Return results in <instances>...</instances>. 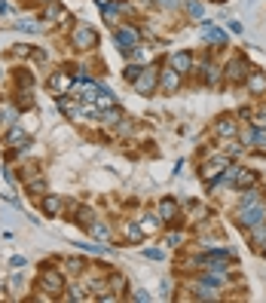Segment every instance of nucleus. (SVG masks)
<instances>
[{
  "label": "nucleus",
  "instance_id": "f257e3e1",
  "mask_svg": "<svg viewBox=\"0 0 266 303\" xmlns=\"http://www.w3.org/2000/svg\"><path fill=\"white\" fill-rule=\"evenodd\" d=\"M236 220H239V226H245V230H251L254 223L266 220V202L260 199V190H254V187H248V190H245Z\"/></svg>",
  "mask_w": 266,
  "mask_h": 303
},
{
  "label": "nucleus",
  "instance_id": "f03ea898",
  "mask_svg": "<svg viewBox=\"0 0 266 303\" xmlns=\"http://www.w3.org/2000/svg\"><path fill=\"white\" fill-rule=\"evenodd\" d=\"M132 86H135L138 95H153L156 86H159V70H156V67H144L138 77L132 80Z\"/></svg>",
  "mask_w": 266,
  "mask_h": 303
},
{
  "label": "nucleus",
  "instance_id": "7ed1b4c3",
  "mask_svg": "<svg viewBox=\"0 0 266 303\" xmlns=\"http://www.w3.org/2000/svg\"><path fill=\"white\" fill-rule=\"evenodd\" d=\"M70 43L77 46V49H92L98 43V34L89 25H77V28H73V34H70Z\"/></svg>",
  "mask_w": 266,
  "mask_h": 303
},
{
  "label": "nucleus",
  "instance_id": "20e7f679",
  "mask_svg": "<svg viewBox=\"0 0 266 303\" xmlns=\"http://www.w3.org/2000/svg\"><path fill=\"white\" fill-rule=\"evenodd\" d=\"M226 169H230V160H226V157H211L208 163H202V169H199V178L202 181H214V178H220Z\"/></svg>",
  "mask_w": 266,
  "mask_h": 303
},
{
  "label": "nucleus",
  "instance_id": "39448f33",
  "mask_svg": "<svg viewBox=\"0 0 266 303\" xmlns=\"http://www.w3.org/2000/svg\"><path fill=\"white\" fill-rule=\"evenodd\" d=\"M113 40H117V49L132 52V49L138 46V31H135V28H120L117 34H113Z\"/></svg>",
  "mask_w": 266,
  "mask_h": 303
},
{
  "label": "nucleus",
  "instance_id": "423d86ee",
  "mask_svg": "<svg viewBox=\"0 0 266 303\" xmlns=\"http://www.w3.org/2000/svg\"><path fill=\"white\" fill-rule=\"evenodd\" d=\"M40 288L49 291V294H58V291H64V276H61L58 270H46V273L40 276Z\"/></svg>",
  "mask_w": 266,
  "mask_h": 303
},
{
  "label": "nucleus",
  "instance_id": "0eeeda50",
  "mask_svg": "<svg viewBox=\"0 0 266 303\" xmlns=\"http://www.w3.org/2000/svg\"><path fill=\"white\" fill-rule=\"evenodd\" d=\"M248 73H251V70H248V61H245V58H239V55H236L230 64H226V77L236 80V83H239V80H248Z\"/></svg>",
  "mask_w": 266,
  "mask_h": 303
},
{
  "label": "nucleus",
  "instance_id": "6e6552de",
  "mask_svg": "<svg viewBox=\"0 0 266 303\" xmlns=\"http://www.w3.org/2000/svg\"><path fill=\"white\" fill-rule=\"evenodd\" d=\"M159 86L165 89V92H178V86H181V73L168 64L165 70H159Z\"/></svg>",
  "mask_w": 266,
  "mask_h": 303
},
{
  "label": "nucleus",
  "instance_id": "1a4fd4ad",
  "mask_svg": "<svg viewBox=\"0 0 266 303\" xmlns=\"http://www.w3.org/2000/svg\"><path fill=\"white\" fill-rule=\"evenodd\" d=\"M239 132V123L233 120V117H220L217 123H214V135L217 138H233Z\"/></svg>",
  "mask_w": 266,
  "mask_h": 303
},
{
  "label": "nucleus",
  "instance_id": "9d476101",
  "mask_svg": "<svg viewBox=\"0 0 266 303\" xmlns=\"http://www.w3.org/2000/svg\"><path fill=\"white\" fill-rule=\"evenodd\" d=\"M70 83H73V80H70L67 70H55L52 77H49V89L58 92V95H61V92H70Z\"/></svg>",
  "mask_w": 266,
  "mask_h": 303
},
{
  "label": "nucleus",
  "instance_id": "9b49d317",
  "mask_svg": "<svg viewBox=\"0 0 266 303\" xmlns=\"http://www.w3.org/2000/svg\"><path fill=\"white\" fill-rule=\"evenodd\" d=\"M168 64H171L178 73H190V70H193V55H190V52H174Z\"/></svg>",
  "mask_w": 266,
  "mask_h": 303
},
{
  "label": "nucleus",
  "instance_id": "f8f14e48",
  "mask_svg": "<svg viewBox=\"0 0 266 303\" xmlns=\"http://www.w3.org/2000/svg\"><path fill=\"white\" fill-rule=\"evenodd\" d=\"M174 217H178V202H174V199H162V202H159V220L174 223Z\"/></svg>",
  "mask_w": 266,
  "mask_h": 303
},
{
  "label": "nucleus",
  "instance_id": "ddd939ff",
  "mask_svg": "<svg viewBox=\"0 0 266 303\" xmlns=\"http://www.w3.org/2000/svg\"><path fill=\"white\" fill-rule=\"evenodd\" d=\"M245 83H248V89H251L254 95H260V92H266V73H260V70H251Z\"/></svg>",
  "mask_w": 266,
  "mask_h": 303
},
{
  "label": "nucleus",
  "instance_id": "4468645a",
  "mask_svg": "<svg viewBox=\"0 0 266 303\" xmlns=\"http://www.w3.org/2000/svg\"><path fill=\"white\" fill-rule=\"evenodd\" d=\"M61 208H64L61 196H46V199H43V214H49V217H58V214H61Z\"/></svg>",
  "mask_w": 266,
  "mask_h": 303
},
{
  "label": "nucleus",
  "instance_id": "2eb2a0df",
  "mask_svg": "<svg viewBox=\"0 0 266 303\" xmlns=\"http://www.w3.org/2000/svg\"><path fill=\"white\" fill-rule=\"evenodd\" d=\"M86 230H89V233H92V236H95L98 242H110V230H107V226H104V223H98V220H92V223L86 226Z\"/></svg>",
  "mask_w": 266,
  "mask_h": 303
},
{
  "label": "nucleus",
  "instance_id": "dca6fc26",
  "mask_svg": "<svg viewBox=\"0 0 266 303\" xmlns=\"http://www.w3.org/2000/svg\"><path fill=\"white\" fill-rule=\"evenodd\" d=\"M28 193H31V196H43V193H46V181H43V178H31V181H28Z\"/></svg>",
  "mask_w": 266,
  "mask_h": 303
},
{
  "label": "nucleus",
  "instance_id": "f3484780",
  "mask_svg": "<svg viewBox=\"0 0 266 303\" xmlns=\"http://www.w3.org/2000/svg\"><path fill=\"white\" fill-rule=\"evenodd\" d=\"M205 40H208V43H223V40H226V34H223L220 28H211V25H205Z\"/></svg>",
  "mask_w": 266,
  "mask_h": 303
},
{
  "label": "nucleus",
  "instance_id": "a211bd4d",
  "mask_svg": "<svg viewBox=\"0 0 266 303\" xmlns=\"http://www.w3.org/2000/svg\"><path fill=\"white\" fill-rule=\"evenodd\" d=\"M7 138H10V144H13L16 150H22V147H28V135H22L19 129H10V135H7Z\"/></svg>",
  "mask_w": 266,
  "mask_h": 303
},
{
  "label": "nucleus",
  "instance_id": "6ab92c4d",
  "mask_svg": "<svg viewBox=\"0 0 266 303\" xmlns=\"http://www.w3.org/2000/svg\"><path fill=\"white\" fill-rule=\"evenodd\" d=\"M126 236L132 242H141L144 239V230H141V223H126Z\"/></svg>",
  "mask_w": 266,
  "mask_h": 303
},
{
  "label": "nucleus",
  "instance_id": "aec40b11",
  "mask_svg": "<svg viewBox=\"0 0 266 303\" xmlns=\"http://www.w3.org/2000/svg\"><path fill=\"white\" fill-rule=\"evenodd\" d=\"M58 107H61L64 117H80V107L73 104V101H58Z\"/></svg>",
  "mask_w": 266,
  "mask_h": 303
},
{
  "label": "nucleus",
  "instance_id": "412c9836",
  "mask_svg": "<svg viewBox=\"0 0 266 303\" xmlns=\"http://www.w3.org/2000/svg\"><path fill=\"white\" fill-rule=\"evenodd\" d=\"M55 19H64V10L55 4V0H52V4H49V10H46V22H55Z\"/></svg>",
  "mask_w": 266,
  "mask_h": 303
},
{
  "label": "nucleus",
  "instance_id": "4be33fe9",
  "mask_svg": "<svg viewBox=\"0 0 266 303\" xmlns=\"http://www.w3.org/2000/svg\"><path fill=\"white\" fill-rule=\"evenodd\" d=\"M141 230H144V236L153 233V230H156V217H153V214H144V217H141Z\"/></svg>",
  "mask_w": 266,
  "mask_h": 303
},
{
  "label": "nucleus",
  "instance_id": "5701e85b",
  "mask_svg": "<svg viewBox=\"0 0 266 303\" xmlns=\"http://www.w3.org/2000/svg\"><path fill=\"white\" fill-rule=\"evenodd\" d=\"M107 288H110V291H123V288H126V279H123V276H117V273H113V276L107 279Z\"/></svg>",
  "mask_w": 266,
  "mask_h": 303
},
{
  "label": "nucleus",
  "instance_id": "b1692460",
  "mask_svg": "<svg viewBox=\"0 0 266 303\" xmlns=\"http://www.w3.org/2000/svg\"><path fill=\"white\" fill-rule=\"evenodd\" d=\"M67 267H70V273H83V260L73 257V260H67Z\"/></svg>",
  "mask_w": 266,
  "mask_h": 303
},
{
  "label": "nucleus",
  "instance_id": "393cba45",
  "mask_svg": "<svg viewBox=\"0 0 266 303\" xmlns=\"http://www.w3.org/2000/svg\"><path fill=\"white\" fill-rule=\"evenodd\" d=\"M70 300H89L86 294H83V288H70V294H67Z\"/></svg>",
  "mask_w": 266,
  "mask_h": 303
},
{
  "label": "nucleus",
  "instance_id": "a878e982",
  "mask_svg": "<svg viewBox=\"0 0 266 303\" xmlns=\"http://www.w3.org/2000/svg\"><path fill=\"white\" fill-rule=\"evenodd\" d=\"M254 117H257V120H254V126H257V129H263V126H266V110H257Z\"/></svg>",
  "mask_w": 266,
  "mask_h": 303
},
{
  "label": "nucleus",
  "instance_id": "bb28decb",
  "mask_svg": "<svg viewBox=\"0 0 266 303\" xmlns=\"http://www.w3.org/2000/svg\"><path fill=\"white\" fill-rule=\"evenodd\" d=\"M144 254H147V257H150V260H159V257H162V251H159V248H147V251H144Z\"/></svg>",
  "mask_w": 266,
  "mask_h": 303
},
{
  "label": "nucleus",
  "instance_id": "cd10ccee",
  "mask_svg": "<svg viewBox=\"0 0 266 303\" xmlns=\"http://www.w3.org/2000/svg\"><path fill=\"white\" fill-rule=\"evenodd\" d=\"M165 242H168V245H181V233H168Z\"/></svg>",
  "mask_w": 266,
  "mask_h": 303
},
{
  "label": "nucleus",
  "instance_id": "c85d7f7f",
  "mask_svg": "<svg viewBox=\"0 0 266 303\" xmlns=\"http://www.w3.org/2000/svg\"><path fill=\"white\" fill-rule=\"evenodd\" d=\"M138 73H141V67H126V80H135Z\"/></svg>",
  "mask_w": 266,
  "mask_h": 303
},
{
  "label": "nucleus",
  "instance_id": "c756f323",
  "mask_svg": "<svg viewBox=\"0 0 266 303\" xmlns=\"http://www.w3.org/2000/svg\"><path fill=\"white\" fill-rule=\"evenodd\" d=\"M132 300H150V294H147V291H135Z\"/></svg>",
  "mask_w": 266,
  "mask_h": 303
},
{
  "label": "nucleus",
  "instance_id": "7c9ffc66",
  "mask_svg": "<svg viewBox=\"0 0 266 303\" xmlns=\"http://www.w3.org/2000/svg\"><path fill=\"white\" fill-rule=\"evenodd\" d=\"M95 4H101V7H107V4H110V0H95Z\"/></svg>",
  "mask_w": 266,
  "mask_h": 303
},
{
  "label": "nucleus",
  "instance_id": "2f4dec72",
  "mask_svg": "<svg viewBox=\"0 0 266 303\" xmlns=\"http://www.w3.org/2000/svg\"><path fill=\"white\" fill-rule=\"evenodd\" d=\"M40 4H52V0H40Z\"/></svg>",
  "mask_w": 266,
  "mask_h": 303
}]
</instances>
